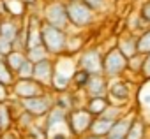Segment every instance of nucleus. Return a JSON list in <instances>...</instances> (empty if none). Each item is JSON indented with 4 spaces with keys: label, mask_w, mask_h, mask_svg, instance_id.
<instances>
[{
    "label": "nucleus",
    "mask_w": 150,
    "mask_h": 139,
    "mask_svg": "<svg viewBox=\"0 0 150 139\" xmlns=\"http://www.w3.org/2000/svg\"><path fill=\"white\" fill-rule=\"evenodd\" d=\"M32 76H34V63L30 60H25L16 72V79H32Z\"/></svg>",
    "instance_id": "31"
},
{
    "label": "nucleus",
    "mask_w": 150,
    "mask_h": 139,
    "mask_svg": "<svg viewBox=\"0 0 150 139\" xmlns=\"http://www.w3.org/2000/svg\"><path fill=\"white\" fill-rule=\"evenodd\" d=\"M141 65H143V55H134L127 60V74L125 76H138L141 74Z\"/></svg>",
    "instance_id": "27"
},
{
    "label": "nucleus",
    "mask_w": 150,
    "mask_h": 139,
    "mask_svg": "<svg viewBox=\"0 0 150 139\" xmlns=\"http://www.w3.org/2000/svg\"><path fill=\"white\" fill-rule=\"evenodd\" d=\"M41 18L44 23L57 27L60 30H69V18H67V9H65V2L64 0H46L42 2L41 7Z\"/></svg>",
    "instance_id": "3"
},
{
    "label": "nucleus",
    "mask_w": 150,
    "mask_h": 139,
    "mask_svg": "<svg viewBox=\"0 0 150 139\" xmlns=\"http://www.w3.org/2000/svg\"><path fill=\"white\" fill-rule=\"evenodd\" d=\"M0 135H2V128H0Z\"/></svg>",
    "instance_id": "40"
},
{
    "label": "nucleus",
    "mask_w": 150,
    "mask_h": 139,
    "mask_svg": "<svg viewBox=\"0 0 150 139\" xmlns=\"http://www.w3.org/2000/svg\"><path fill=\"white\" fill-rule=\"evenodd\" d=\"M14 121H16V114L11 107L9 102L0 104V128L2 132H9L14 128Z\"/></svg>",
    "instance_id": "19"
},
{
    "label": "nucleus",
    "mask_w": 150,
    "mask_h": 139,
    "mask_svg": "<svg viewBox=\"0 0 150 139\" xmlns=\"http://www.w3.org/2000/svg\"><path fill=\"white\" fill-rule=\"evenodd\" d=\"M103 74L111 81L118 78H125L127 74V58L117 49V46L104 51L103 56Z\"/></svg>",
    "instance_id": "4"
},
{
    "label": "nucleus",
    "mask_w": 150,
    "mask_h": 139,
    "mask_svg": "<svg viewBox=\"0 0 150 139\" xmlns=\"http://www.w3.org/2000/svg\"><path fill=\"white\" fill-rule=\"evenodd\" d=\"M113 123H115V121L106 120V118H103V116L94 118V121H92V125H90V134H94V135H97V137H103V139H104V137L110 134V130H111Z\"/></svg>",
    "instance_id": "21"
},
{
    "label": "nucleus",
    "mask_w": 150,
    "mask_h": 139,
    "mask_svg": "<svg viewBox=\"0 0 150 139\" xmlns=\"http://www.w3.org/2000/svg\"><path fill=\"white\" fill-rule=\"evenodd\" d=\"M136 41H138V35L136 34H131V32H124L122 35H118L115 39V46L117 49L129 60L131 56L138 55V49H136Z\"/></svg>",
    "instance_id": "13"
},
{
    "label": "nucleus",
    "mask_w": 150,
    "mask_h": 139,
    "mask_svg": "<svg viewBox=\"0 0 150 139\" xmlns=\"http://www.w3.org/2000/svg\"><path fill=\"white\" fill-rule=\"evenodd\" d=\"M42 2H46V0H42Z\"/></svg>",
    "instance_id": "42"
},
{
    "label": "nucleus",
    "mask_w": 150,
    "mask_h": 139,
    "mask_svg": "<svg viewBox=\"0 0 150 139\" xmlns=\"http://www.w3.org/2000/svg\"><path fill=\"white\" fill-rule=\"evenodd\" d=\"M41 35H42V46L51 58H58L65 55V49H67V32L65 30H60L42 21Z\"/></svg>",
    "instance_id": "2"
},
{
    "label": "nucleus",
    "mask_w": 150,
    "mask_h": 139,
    "mask_svg": "<svg viewBox=\"0 0 150 139\" xmlns=\"http://www.w3.org/2000/svg\"><path fill=\"white\" fill-rule=\"evenodd\" d=\"M83 2L97 14H106L108 13V4H113V0H83Z\"/></svg>",
    "instance_id": "29"
},
{
    "label": "nucleus",
    "mask_w": 150,
    "mask_h": 139,
    "mask_svg": "<svg viewBox=\"0 0 150 139\" xmlns=\"http://www.w3.org/2000/svg\"><path fill=\"white\" fill-rule=\"evenodd\" d=\"M48 92L42 85H39L35 79H16L14 85L11 86V97L23 100V99H32L37 95H42Z\"/></svg>",
    "instance_id": "9"
},
{
    "label": "nucleus",
    "mask_w": 150,
    "mask_h": 139,
    "mask_svg": "<svg viewBox=\"0 0 150 139\" xmlns=\"http://www.w3.org/2000/svg\"><path fill=\"white\" fill-rule=\"evenodd\" d=\"M6 63H7V67L11 69V71L14 72V76H16V72H18V69L23 65V62L27 60V55H25V51H11L6 58Z\"/></svg>",
    "instance_id": "22"
},
{
    "label": "nucleus",
    "mask_w": 150,
    "mask_h": 139,
    "mask_svg": "<svg viewBox=\"0 0 150 139\" xmlns=\"http://www.w3.org/2000/svg\"><path fill=\"white\" fill-rule=\"evenodd\" d=\"M125 113H127V111H125V107L110 104V106H108V109L103 113V118H106V120H111V121H117V120H118V118H122Z\"/></svg>",
    "instance_id": "30"
},
{
    "label": "nucleus",
    "mask_w": 150,
    "mask_h": 139,
    "mask_svg": "<svg viewBox=\"0 0 150 139\" xmlns=\"http://www.w3.org/2000/svg\"><path fill=\"white\" fill-rule=\"evenodd\" d=\"M65 9H67V18H69V25L71 28L83 32L88 30L90 27L96 25L99 14L94 13L83 0H74V2H65Z\"/></svg>",
    "instance_id": "1"
},
{
    "label": "nucleus",
    "mask_w": 150,
    "mask_h": 139,
    "mask_svg": "<svg viewBox=\"0 0 150 139\" xmlns=\"http://www.w3.org/2000/svg\"><path fill=\"white\" fill-rule=\"evenodd\" d=\"M0 139H21L20 132L18 130H9V132H2V135H0Z\"/></svg>",
    "instance_id": "36"
},
{
    "label": "nucleus",
    "mask_w": 150,
    "mask_h": 139,
    "mask_svg": "<svg viewBox=\"0 0 150 139\" xmlns=\"http://www.w3.org/2000/svg\"><path fill=\"white\" fill-rule=\"evenodd\" d=\"M113 2H118V0H113Z\"/></svg>",
    "instance_id": "41"
},
{
    "label": "nucleus",
    "mask_w": 150,
    "mask_h": 139,
    "mask_svg": "<svg viewBox=\"0 0 150 139\" xmlns=\"http://www.w3.org/2000/svg\"><path fill=\"white\" fill-rule=\"evenodd\" d=\"M4 6H6V13L9 18L23 20L28 14V7L25 4V0H4Z\"/></svg>",
    "instance_id": "17"
},
{
    "label": "nucleus",
    "mask_w": 150,
    "mask_h": 139,
    "mask_svg": "<svg viewBox=\"0 0 150 139\" xmlns=\"http://www.w3.org/2000/svg\"><path fill=\"white\" fill-rule=\"evenodd\" d=\"M42 120H44L42 121V127H44L46 134L48 132H53V130L62 128V127L67 125V111H64L60 107H53Z\"/></svg>",
    "instance_id": "14"
},
{
    "label": "nucleus",
    "mask_w": 150,
    "mask_h": 139,
    "mask_svg": "<svg viewBox=\"0 0 150 139\" xmlns=\"http://www.w3.org/2000/svg\"><path fill=\"white\" fill-rule=\"evenodd\" d=\"M108 106H110L108 97H94V99H87L83 107H85L94 118H99V116H103V113L108 109Z\"/></svg>",
    "instance_id": "18"
},
{
    "label": "nucleus",
    "mask_w": 150,
    "mask_h": 139,
    "mask_svg": "<svg viewBox=\"0 0 150 139\" xmlns=\"http://www.w3.org/2000/svg\"><path fill=\"white\" fill-rule=\"evenodd\" d=\"M85 49V35L78 30H74L69 27L67 30V49H65V55L69 56H78L81 51Z\"/></svg>",
    "instance_id": "16"
},
{
    "label": "nucleus",
    "mask_w": 150,
    "mask_h": 139,
    "mask_svg": "<svg viewBox=\"0 0 150 139\" xmlns=\"http://www.w3.org/2000/svg\"><path fill=\"white\" fill-rule=\"evenodd\" d=\"M64 2H74V0H64Z\"/></svg>",
    "instance_id": "39"
},
{
    "label": "nucleus",
    "mask_w": 150,
    "mask_h": 139,
    "mask_svg": "<svg viewBox=\"0 0 150 139\" xmlns=\"http://www.w3.org/2000/svg\"><path fill=\"white\" fill-rule=\"evenodd\" d=\"M94 121V116L85 107H76L67 113V127L74 139H78L90 132V125Z\"/></svg>",
    "instance_id": "6"
},
{
    "label": "nucleus",
    "mask_w": 150,
    "mask_h": 139,
    "mask_svg": "<svg viewBox=\"0 0 150 139\" xmlns=\"http://www.w3.org/2000/svg\"><path fill=\"white\" fill-rule=\"evenodd\" d=\"M125 139H146V121L139 114L134 116Z\"/></svg>",
    "instance_id": "20"
},
{
    "label": "nucleus",
    "mask_w": 150,
    "mask_h": 139,
    "mask_svg": "<svg viewBox=\"0 0 150 139\" xmlns=\"http://www.w3.org/2000/svg\"><path fill=\"white\" fill-rule=\"evenodd\" d=\"M131 99H132V83L127 78H118V79L110 81V86H108V100H110V104L127 107Z\"/></svg>",
    "instance_id": "8"
},
{
    "label": "nucleus",
    "mask_w": 150,
    "mask_h": 139,
    "mask_svg": "<svg viewBox=\"0 0 150 139\" xmlns=\"http://www.w3.org/2000/svg\"><path fill=\"white\" fill-rule=\"evenodd\" d=\"M25 55H27V60H30L32 63H37V62H41V60H46V58H51V56L48 55V51L44 49V46H37V48H30V49H27V51H25Z\"/></svg>",
    "instance_id": "28"
},
{
    "label": "nucleus",
    "mask_w": 150,
    "mask_h": 139,
    "mask_svg": "<svg viewBox=\"0 0 150 139\" xmlns=\"http://www.w3.org/2000/svg\"><path fill=\"white\" fill-rule=\"evenodd\" d=\"M146 139H150V137H146Z\"/></svg>",
    "instance_id": "43"
},
{
    "label": "nucleus",
    "mask_w": 150,
    "mask_h": 139,
    "mask_svg": "<svg viewBox=\"0 0 150 139\" xmlns=\"http://www.w3.org/2000/svg\"><path fill=\"white\" fill-rule=\"evenodd\" d=\"M136 114H138L136 111H127L122 118H118V120L113 123L110 134H108L104 139H125V135H127V132H129V127H131V123H132V120H134Z\"/></svg>",
    "instance_id": "12"
},
{
    "label": "nucleus",
    "mask_w": 150,
    "mask_h": 139,
    "mask_svg": "<svg viewBox=\"0 0 150 139\" xmlns=\"http://www.w3.org/2000/svg\"><path fill=\"white\" fill-rule=\"evenodd\" d=\"M11 100V88L0 83V104H6Z\"/></svg>",
    "instance_id": "35"
},
{
    "label": "nucleus",
    "mask_w": 150,
    "mask_h": 139,
    "mask_svg": "<svg viewBox=\"0 0 150 139\" xmlns=\"http://www.w3.org/2000/svg\"><path fill=\"white\" fill-rule=\"evenodd\" d=\"M37 2H41V0H25V4H27V7L30 9V7H34V6H37Z\"/></svg>",
    "instance_id": "38"
},
{
    "label": "nucleus",
    "mask_w": 150,
    "mask_h": 139,
    "mask_svg": "<svg viewBox=\"0 0 150 139\" xmlns=\"http://www.w3.org/2000/svg\"><path fill=\"white\" fill-rule=\"evenodd\" d=\"M20 106H21L23 111H27L28 114H32L35 120H41V118H44L55 107V93L51 90H48L42 95L20 100Z\"/></svg>",
    "instance_id": "5"
},
{
    "label": "nucleus",
    "mask_w": 150,
    "mask_h": 139,
    "mask_svg": "<svg viewBox=\"0 0 150 139\" xmlns=\"http://www.w3.org/2000/svg\"><path fill=\"white\" fill-rule=\"evenodd\" d=\"M136 49H138V55H143V56L150 53V28H146L141 34H138Z\"/></svg>",
    "instance_id": "26"
},
{
    "label": "nucleus",
    "mask_w": 150,
    "mask_h": 139,
    "mask_svg": "<svg viewBox=\"0 0 150 139\" xmlns=\"http://www.w3.org/2000/svg\"><path fill=\"white\" fill-rule=\"evenodd\" d=\"M14 81H16V76H14V72L11 71L9 67H7L6 60H4V58H0V83L11 88V86L14 85Z\"/></svg>",
    "instance_id": "25"
},
{
    "label": "nucleus",
    "mask_w": 150,
    "mask_h": 139,
    "mask_svg": "<svg viewBox=\"0 0 150 139\" xmlns=\"http://www.w3.org/2000/svg\"><path fill=\"white\" fill-rule=\"evenodd\" d=\"M103 56H104V51H101V48L97 46L85 48L76 56V67L87 71L90 76L103 74Z\"/></svg>",
    "instance_id": "7"
},
{
    "label": "nucleus",
    "mask_w": 150,
    "mask_h": 139,
    "mask_svg": "<svg viewBox=\"0 0 150 139\" xmlns=\"http://www.w3.org/2000/svg\"><path fill=\"white\" fill-rule=\"evenodd\" d=\"M90 81V74L83 69H76V72L72 74V90L74 92H85L87 85Z\"/></svg>",
    "instance_id": "23"
},
{
    "label": "nucleus",
    "mask_w": 150,
    "mask_h": 139,
    "mask_svg": "<svg viewBox=\"0 0 150 139\" xmlns=\"http://www.w3.org/2000/svg\"><path fill=\"white\" fill-rule=\"evenodd\" d=\"M53 72H55V58H46V60H41V62L34 63V76H32V79H35L46 90H51Z\"/></svg>",
    "instance_id": "10"
},
{
    "label": "nucleus",
    "mask_w": 150,
    "mask_h": 139,
    "mask_svg": "<svg viewBox=\"0 0 150 139\" xmlns=\"http://www.w3.org/2000/svg\"><path fill=\"white\" fill-rule=\"evenodd\" d=\"M23 27V20H14V18H0V37L7 39L9 42H14L20 30Z\"/></svg>",
    "instance_id": "15"
},
{
    "label": "nucleus",
    "mask_w": 150,
    "mask_h": 139,
    "mask_svg": "<svg viewBox=\"0 0 150 139\" xmlns=\"http://www.w3.org/2000/svg\"><path fill=\"white\" fill-rule=\"evenodd\" d=\"M138 13L143 18V21L150 27V0H143L141 6H139V9H138Z\"/></svg>",
    "instance_id": "33"
},
{
    "label": "nucleus",
    "mask_w": 150,
    "mask_h": 139,
    "mask_svg": "<svg viewBox=\"0 0 150 139\" xmlns=\"http://www.w3.org/2000/svg\"><path fill=\"white\" fill-rule=\"evenodd\" d=\"M78 139H103V137H97V135H94V134H85V135H81V137H78Z\"/></svg>",
    "instance_id": "37"
},
{
    "label": "nucleus",
    "mask_w": 150,
    "mask_h": 139,
    "mask_svg": "<svg viewBox=\"0 0 150 139\" xmlns=\"http://www.w3.org/2000/svg\"><path fill=\"white\" fill-rule=\"evenodd\" d=\"M108 86H110V79L104 74L90 76V81H88V85L85 88V95H87V99L108 97Z\"/></svg>",
    "instance_id": "11"
},
{
    "label": "nucleus",
    "mask_w": 150,
    "mask_h": 139,
    "mask_svg": "<svg viewBox=\"0 0 150 139\" xmlns=\"http://www.w3.org/2000/svg\"><path fill=\"white\" fill-rule=\"evenodd\" d=\"M139 78L143 81H150V53L143 56V65H141V74Z\"/></svg>",
    "instance_id": "34"
},
{
    "label": "nucleus",
    "mask_w": 150,
    "mask_h": 139,
    "mask_svg": "<svg viewBox=\"0 0 150 139\" xmlns=\"http://www.w3.org/2000/svg\"><path fill=\"white\" fill-rule=\"evenodd\" d=\"M46 139H74L69 132V127H62V128H57L53 132H48L46 134Z\"/></svg>",
    "instance_id": "32"
},
{
    "label": "nucleus",
    "mask_w": 150,
    "mask_h": 139,
    "mask_svg": "<svg viewBox=\"0 0 150 139\" xmlns=\"http://www.w3.org/2000/svg\"><path fill=\"white\" fill-rule=\"evenodd\" d=\"M37 120L32 116V114H28L27 111H21L18 116H16V121H14V127L18 128V132H27L34 123H35Z\"/></svg>",
    "instance_id": "24"
}]
</instances>
